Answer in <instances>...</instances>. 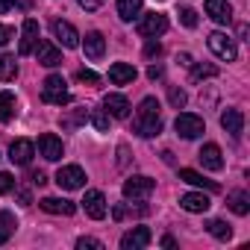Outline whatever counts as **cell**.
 <instances>
[{
  "mask_svg": "<svg viewBox=\"0 0 250 250\" xmlns=\"http://www.w3.org/2000/svg\"><path fill=\"white\" fill-rule=\"evenodd\" d=\"M56 186L65 188V191H77V188L85 186V171L80 165H62L56 171Z\"/></svg>",
  "mask_w": 250,
  "mask_h": 250,
  "instance_id": "cell-3",
  "label": "cell"
},
{
  "mask_svg": "<svg viewBox=\"0 0 250 250\" xmlns=\"http://www.w3.org/2000/svg\"><path fill=\"white\" fill-rule=\"evenodd\" d=\"M39 150H42V156H44L47 162H59L62 153H65L62 139H56V136H50V133H44V136L39 139Z\"/></svg>",
  "mask_w": 250,
  "mask_h": 250,
  "instance_id": "cell-11",
  "label": "cell"
},
{
  "mask_svg": "<svg viewBox=\"0 0 250 250\" xmlns=\"http://www.w3.org/2000/svg\"><path fill=\"white\" fill-rule=\"evenodd\" d=\"M83 209H85L88 218L100 221V218H106V197H103L100 191H85V197H83Z\"/></svg>",
  "mask_w": 250,
  "mask_h": 250,
  "instance_id": "cell-13",
  "label": "cell"
},
{
  "mask_svg": "<svg viewBox=\"0 0 250 250\" xmlns=\"http://www.w3.org/2000/svg\"><path fill=\"white\" fill-rule=\"evenodd\" d=\"M88 118H91V124H94L100 133H106V130H109V112H106V109H94Z\"/></svg>",
  "mask_w": 250,
  "mask_h": 250,
  "instance_id": "cell-30",
  "label": "cell"
},
{
  "mask_svg": "<svg viewBox=\"0 0 250 250\" xmlns=\"http://www.w3.org/2000/svg\"><path fill=\"white\" fill-rule=\"evenodd\" d=\"M77 3H80L85 12H94V9H100V6H103V0H77Z\"/></svg>",
  "mask_w": 250,
  "mask_h": 250,
  "instance_id": "cell-40",
  "label": "cell"
},
{
  "mask_svg": "<svg viewBox=\"0 0 250 250\" xmlns=\"http://www.w3.org/2000/svg\"><path fill=\"white\" fill-rule=\"evenodd\" d=\"M9 241V232H3V229H0V244H6Z\"/></svg>",
  "mask_w": 250,
  "mask_h": 250,
  "instance_id": "cell-49",
  "label": "cell"
},
{
  "mask_svg": "<svg viewBox=\"0 0 250 250\" xmlns=\"http://www.w3.org/2000/svg\"><path fill=\"white\" fill-rule=\"evenodd\" d=\"M156 183L150 177H130L127 183H124V197L127 200H147L153 194Z\"/></svg>",
  "mask_w": 250,
  "mask_h": 250,
  "instance_id": "cell-5",
  "label": "cell"
},
{
  "mask_svg": "<svg viewBox=\"0 0 250 250\" xmlns=\"http://www.w3.org/2000/svg\"><path fill=\"white\" fill-rule=\"evenodd\" d=\"M180 21H183V27H188V30H194L197 27V12L194 9H180Z\"/></svg>",
  "mask_w": 250,
  "mask_h": 250,
  "instance_id": "cell-34",
  "label": "cell"
},
{
  "mask_svg": "<svg viewBox=\"0 0 250 250\" xmlns=\"http://www.w3.org/2000/svg\"><path fill=\"white\" fill-rule=\"evenodd\" d=\"M197 159H200V165L206 171H221L224 168V156H221V147L218 145H203V150L197 153Z\"/></svg>",
  "mask_w": 250,
  "mask_h": 250,
  "instance_id": "cell-15",
  "label": "cell"
},
{
  "mask_svg": "<svg viewBox=\"0 0 250 250\" xmlns=\"http://www.w3.org/2000/svg\"><path fill=\"white\" fill-rule=\"evenodd\" d=\"M33 183H36V186H44V183H47V177L39 171V174H33Z\"/></svg>",
  "mask_w": 250,
  "mask_h": 250,
  "instance_id": "cell-45",
  "label": "cell"
},
{
  "mask_svg": "<svg viewBox=\"0 0 250 250\" xmlns=\"http://www.w3.org/2000/svg\"><path fill=\"white\" fill-rule=\"evenodd\" d=\"M12 27H6V24H0V47H3V44H9L12 42Z\"/></svg>",
  "mask_w": 250,
  "mask_h": 250,
  "instance_id": "cell-39",
  "label": "cell"
},
{
  "mask_svg": "<svg viewBox=\"0 0 250 250\" xmlns=\"http://www.w3.org/2000/svg\"><path fill=\"white\" fill-rule=\"evenodd\" d=\"M18 200H21V206H30V191H18Z\"/></svg>",
  "mask_w": 250,
  "mask_h": 250,
  "instance_id": "cell-46",
  "label": "cell"
},
{
  "mask_svg": "<svg viewBox=\"0 0 250 250\" xmlns=\"http://www.w3.org/2000/svg\"><path fill=\"white\" fill-rule=\"evenodd\" d=\"M177 62H180V65H191V56H188V53H183V56H177Z\"/></svg>",
  "mask_w": 250,
  "mask_h": 250,
  "instance_id": "cell-47",
  "label": "cell"
},
{
  "mask_svg": "<svg viewBox=\"0 0 250 250\" xmlns=\"http://www.w3.org/2000/svg\"><path fill=\"white\" fill-rule=\"evenodd\" d=\"M139 115L142 118H159V100L156 97H145L139 103Z\"/></svg>",
  "mask_w": 250,
  "mask_h": 250,
  "instance_id": "cell-29",
  "label": "cell"
},
{
  "mask_svg": "<svg viewBox=\"0 0 250 250\" xmlns=\"http://www.w3.org/2000/svg\"><path fill=\"white\" fill-rule=\"evenodd\" d=\"M103 106L112 118H127L130 115V100L124 97V94H106L103 97Z\"/></svg>",
  "mask_w": 250,
  "mask_h": 250,
  "instance_id": "cell-20",
  "label": "cell"
},
{
  "mask_svg": "<svg viewBox=\"0 0 250 250\" xmlns=\"http://www.w3.org/2000/svg\"><path fill=\"white\" fill-rule=\"evenodd\" d=\"M162 244H165V247H177V241H174L171 235H165V238H162Z\"/></svg>",
  "mask_w": 250,
  "mask_h": 250,
  "instance_id": "cell-48",
  "label": "cell"
},
{
  "mask_svg": "<svg viewBox=\"0 0 250 250\" xmlns=\"http://www.w3.org/2000/svg\"><path fill=\"white\" fill-rule=\"evenodd\" d=\"M159 53H162L159 42H147V47H145V56H147V59H153V56H159Z\"/></svg>",
  "mask_w": 250,
  "mask_h": 250,
  "instance_id": "cell-42",
  "label": "cell"
},
{
  "mask_svg": "<svg viewBox=\"0 0 250 250\" xmlns=\"http://www.w3.org/2000/svg\"><path fill=\"white\" fill-rule=\"evenodd\" d=\"M147 77H150V80H159V77H162V68H159V65H150V68H147Z\"/></svg>",
  "mask_w": 250,
  "mask_h": 250,
  "instance_id": "cell-43",
  "label": "cell"
},
{
  "mask_svg": "<svg viewBox=\"0 0 250 250\" xmlns=\"http://www.w3.org/2000/svg\"><path fill=\"white\" fill-rule=\"evenodd\" d=\"M85 118H88V115H85V109H80V112H71L68 118H62V127H65V130H74V127H80V124H83Z\"/></svg>",
  "mask_w": 250,
  "mask_h": 250,
  "instance_id": "cell-32",
  "label": "cell"
},
{
  "mask_svg": "<svg viewBox=\"0 0 250 250\" xmlns=\"http://www.w3.org/2000/svg\"><path fill=\"white\" fill-rule=\"evenodd\" d=\"M206 229H209L218 241H227V238L232 235V227H229L227 221H209V224H206Z\"/></svg>",
  "mask_w": 250,
  "mask_h": 250,
  "instance_id": "cell-28",
  "label": "cell"
},
{
  "mask_svg": "<svg viewBox=\"0 0 250 250\" xmlns=\"http://www.w3.org/2000/svg\"><path fill=\"white\" fill-rule=\"evenodd\" d=\"M15 227H18L15 215H9V212H0V229H3V232H12Z\"/></svg>",
  "mask_w": 250,
  "mask_h": 250,
  "instance_id": "cell-36",
  "label": "cell"
},
{
  "mask_svg": "<svg viewBox=\"0 0 250 250\" xmlns=\"http://www.w3.org/2000/svg\"><path fill=\"white\" fill-rule=\"evenodd\" d=\"M53 36H56V42L62 44V47H80V33H77V27L71 24V21H62V18H56L53 21Z\"/></svg>",
  "mask_w": 250,
  "mask_h": 250,
  "instance_id": "cell-6",
  "label": "cell"
},
{
  "mask_svg": "<svg viewBox=\"0 0 250 250\" xmlns=\"http://www.w3.org/2000/svg\"><path fill=\"white\" fill-rule=\"evenodd\" d=\"M15 94L12 91H0V124H6L15 118Z\"/></svg>",
  "mask_w": 250,
  "mask_h": 250,
  "instance_id": "cell-26",
  "label": "cell"
},
{
  "mask_svg": "<svg viewBox=\"0 0 250 250\" xmlns=\"http://www.w3.org/2000/svg\"><path fill=\"white\" fill-rule=\"evenodd\" d=\"M209 50L218 59H224V62H235V56H238V47H235V42L227 33H212L209 36Z\"/></svg>",
  "mask_w": 250,
  "mask_h": 250,
  "instance_id": "cell-4",
  "label": "cell"
},
{
  "mask_svg": "<svg viewBox=\"0 0 250 250\" xmlns=\"http://www.w3.org/2000/svg\"><path fill=\"white\" fill-rule=\"evenodd\" d=\"M83 53H85L88 59H103V53H106V39H103L100 33H85V39H83Z\"/></svg>",
  "mask_w": 250,
  "mask_h": 250,
  "instance_id": "cell-18",
  "label": "cell"
},
{
  "mask_svg": "<svg viewBox=\"0 0 250 250\" xmlns=\"http://www.w3.org/2000/svg\"><path fill=\"white\" fill-rule=\"evenodd\" d=\"M168 100H171V106H174V109H183L188 97H186V91H183V88L171 85V88H168Z\"/></svg>",
  "mask_w": 250,
  "mask_h": 250,
  "instance_id": "cell-33",
  "label": "cell"
},
{
  "mask_svg": "<svg viewBox=\"0 0 250 250\" xmlns=\"http://www.w3.org/2000/svg\"><path fill=\"white\" fill-rule=\"evenodd\" d=\"M139 77V71L133 68V65H127V62H115L112 68H109V83H115V85H127V83H133Z\"/></svg>",
  "mask_w": 250,
  "mask_h": 250,
  "instance_id": "cell-16",
  "label": "cell"
},
{
  "mask_svg": "<svg viewBox=\"0 0 250 250\" xmlns=\"http://www.w3.org/2000/svg\"><path fill=\"white\" fill-rule=\"evenodd\" d=\"M18 77V65H15V56H0V83H9Z\"/></svg>",
  "mask_w": 250,
  "mask_h": 250,
  "instance_id": "cell-27",
  "label": "cell"
},
{
  "mask_svg": "<svg viewBox=\"0 0 250 250\" xmlns=\"http://www.w3.org/2000/svg\"><path fill=\"white\" fill-rule=\"evenodd\" d=\"M33 53H36L39 65H47V68L62 65V53H59V47H56L53 42H47V39H39L36 47H33Z\"/></svg>",
  "mask_w": 250,
  "mask_h": 250,
  "instance_id": "cell-7",
  "label": "cell"
},
{
  "mask_svg": "<svg viewBox=\"0 0 250 250\" xmlns=\"http://www.w3.org/2000/svg\"><path fill=\"white\" fill-rule=\"evenodd\" d=\"M147 244H150V229L147 227H136L130 232H124V238H121V250H142Z\"/></svg>",
  "mask_w": 250,
  "mask_h": 250,
  "instance_id": "cell-10",
  "label": "cell"
},
{
  "mask_svg": "<svg viewBox=\"0 0 250 250\" xmlns=\"http://www.w3.org/2000/svg\"><path fill=\"white\" fill-rule=\"evenodd\" d=\"M206 15L215 24H229L232 21V6L227 3V0H206Z\"/></svg>",
  "mask_w": 250,
  "mask_h": 250,
  "instance_id": "cell-14",
  "label": "cell"
},
{
  "mask_svg": "<svg viewBox=\"0 0 250 250\" xmlns=\"http://www.w3.org/2000/svg\"><path fill=\"white\" fill-rule=\"evenodd\" d=\"M77 80H80V83H91V85H94V83H97L100 77H97L94 71H88V68H83V71H77Z\"/></svg>",
  "mask_w": 250,
  "mask_h": 250,
  "instance_id": "cell-38",
  "label": "cell"
},
{
  "mask_svg": "<svg viewBox=\"0 0 250 250\" xmlns=\"http://www.w3.org/2000/svg\"><path fill=\"white\" fill-rule=\"evenodd\" d=\"M180 180L188 183V186H197V188H209V191H218V188H221L218 183L203 180V174H197V171H191V168H180Z\"/></svg>",
  "mask_w": 250,
  "mask_h": 250,
  "instance_id": "cell-23",
  "label": "cell"
},
{
  "mask_svg": "<svg viewBox=\"0 0 250 250\" xmlns=\"http://www.w3.org/2000/svg\"><path fill=\"white\" fill-rule=\"evenodd\" d=\"M39 206H42L44 212H50V215H65V218L77 212V206H74L71 200H65V197H44Z\"/></svg>",
  "mask_w": 250,
  "mask_h": 250,
  "instance_id": "cell-21",
  "label": "cell"
},
{
  "mask_svg": "<svg viewBox=\"0 0 250 250\" xmlns=\"http://www.w3.org/2000/svg\"><path fill=\"white\" fill-rule=\"evenodd\" d=\"M118 156H121L118 165H121V168H127V162H130V147H127V145H121V147H118Z\"/></svg>",
  "mask_w": 250,
  "mask_h": 250,
  "instance_id": "cell-41",
  "label": "cell"
},
{
  "mask_svg": "<svg viewBox=\"0 0 250 250\" xmlns=\"http://www.w3.org/2000/svg\"><path fill=\"white\" fill-rule=\"evenodd\" d=\"M221 127L229 133V136H241V130H244V115L238 112V109H224L221 112Z\"/></svg>",
  "mask_w": 250,
  "mask_h": 250,
  "instance_id": "cell-17",
  "label": "cell"
},
{
  "mask_svg": "<svg viewBox=\"0 0 250 250\" xmlns=\"http://www.w3.org/2000/svg\"><path fill=\"white\" fill-rule=\"evenodd\" d=\"M227 206H229L235 215H247V212H250V194H247V191H232V194L227 197Z\"/></svg>",
  "mask_w": 250,
  "mask_h": 250,
  "instance_id": "cell-25",
  "label": "cell"
},
{
  "mask_svg": "<svg viewBox=\"0 0 250 250\" xmlns=\"http://www.w3.org/2000/svg\"><path fill=\"white\" fill-rule=\"evenodd\" d=\"M42 100H44V103H53V106H68V103H71V91L65 88V80H62L59 74H50V77L44 80Z\"/></svg>",
  "mask_w": 250,
  "mask_h": 250,
  "instance_id": "cell-1",
  "label": "cell"
},
{
  "mask_svg": "<svg viewBox=\"0 0 250 250\" xmlns=\"http://www.w3.org/2000/svg\"><path fill=\"white\" fill-rule=\"evenodd\" d=\"M77 247H80V250H103V241L83 235V238H77Z\"/></svg>",
  "mask_w": 250,
  "mask_h": 250,
  "instance_id": "cell-35",
  "label": "cell"
},
{
  "mask_svg": "<svg viewBox=\"0 0 250 250\" xmlns=\"http://www.w3.org/2000/svg\"><path fill=\"white\" fill-rule=\"evenodd\" d=\"M15 188V177L12 174H0V194H9Z\"/></svg>",
  "mask_w": 250,
  "mask_h": 250,
  "instance_id": "cell-37",
  "label": "cell"
},
{
  "mask_svg": "<svg viewBox=\"0 0 250 250\" xmlns=\"http://www.w3.org/2000/svg\"><path fill=\"white\" fill-rule=\"evenodd\" d=\"M165 30H168V18L159 15V12H147V15L142 18V24H139V33H142L145 39H156V36H162Z\"/></svg>",
  "mask_w": 250,
  "mask_h": 250,
  "instance_id": "cell-8",
  "label": "cell"
},
{
  "mask_svg": "<svg viewBox=\"0 0 250 250\" xmlns=\"http://www.w3.org/2000/svg\"><path fill=\"white\" fill-rule=\"evenodd\" d=\"M142 15V0H118V18L121 21H133Z\"/></svg>",
  "mask_w": 250,
  "mask_h": 250,
  "instance_id": "cell-24",
  "label": "cell"
},
{
  "mask_svg": "<svg viewBox=\"0 0 250 250\" xmlns=\"http://www.w3.org/2000/svg\"><path fill=\"white\" fill-rule=\"evenodd\" d=\"M39 39H42V33H39V21L27 18V21H24V30H21V44H18V53H21V56H30Z\"/></svg>",
  "mask_w": 250,
  "mask_h": 250,
  "instance_id": "cell-9",
  "label": "cell"
},
{
  "mask_svg": "<svg viewBox=\"0 0 250 250\" xmlns=\"http://www.w3.org/2000/svg\"><path fill=\"white\" fill-rule=\"evenodd\" d=\"M180 206L186 209V212H197V215H203V212H209V197L206 194H200V191H188V194H183L180 197Z\"/></svg>",
  "mask_w": 250,
  "mask_h": 250,
  "instance_id": "cell-19",
  "label": "cell"
},
{
  "mask_svg": "<svg viewBox=\"0 0 250 250\" xmlns=\"http://www.w3.org/2000/svg\"><path fill=\"white\" fill-rule=\"evenodd\" d=\"M174 130L183 136V139H197L206 133V124L200 115H191V112H180L177 121H174Z\"/></svg>",
  "mask_w": 250,
  "mask_h": 250,
  "instance_id": "cell-2",
  "label": "cell"
},
{
  "mask_svg": "<svg viewBox=\"0 0 250 250\" xmlns=\"http://www.w3.org/2000/svg\"><path fill=\"white\" fill-rule=\"evenodd\" d=\"M15 3H12V0H0V15H3V12H9Z\"/></svg>",
  "mask_w": 250,
  "mask_h": 250,
  "instance_id": "cell-44",
  "label": "cell"
},
{
  "mask_svg": "<svg viewBox=\"0 0 250 250\" xmlns=\"http://www.w3.org/2000/svg\"><path fill=\"white\" fill-rule=\"evenodd\" d=\"M136 133L142 136V139H153V136H159L162 133V118H136Z\"/></svg>",
  "mask_w": 250,
  "mask_h": 250,
  "instance_id": "cell-22",
  "label": "cell"
},
{
  "mask_svg": "<svg viewBox=\"0 0 250 250\" xmlns=\"http://www.w3.org/2000/svg\"><path fill=\"white\" fill-rule=\"evenodd\" d=\"M206 77H218V68L215 65H194L191 68V80H206Z\"/></svg>",
  "mask_w": 250,
  "mask_h": 250,
  "instance_id": "cell-31",
  "label": "cell"
},
{
  "mask_svg": "<svg viewBox=\"0 0 250 250\" xmlns=\"http://www.w3.org/2000/svg\"><path fill=\"white\" fill-rule=\"evenodd\" d=\"M33 156H36V145H33V142H27V139L12 142V147H9V159H12L15 165H30Z\"/></svg>",
  "mask_w": 250,
  "mask_h": 250,
  "instance_id": "cell-12",
  "label": "cell"
}]
</instances>
